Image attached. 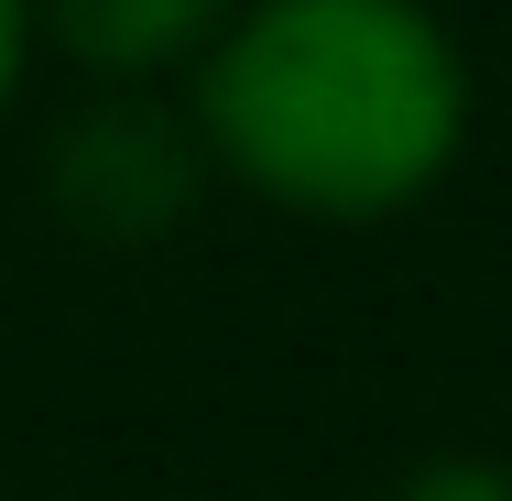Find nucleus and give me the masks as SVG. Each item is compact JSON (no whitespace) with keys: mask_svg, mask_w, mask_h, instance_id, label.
I'll return each instance as SVG.
<instances>
[{"mask_svg":"<svg viewBox=\"0 0 512 501\" xmlns=\"http://www.w3.org/2000/svg\"><path fill=\"white\" fill-rule=\"evenodd\" d=\"M469 77L414 0H262L207 55V142L306 218H382L458 153Z\"/></svg>","mask_w":512,"mask_h":501,"instance_id":"nucleus-1","label":"nucleus"},{"mask_svg":"<svg viewBox=\"0 0 512 501\" xmlns=\"http://www.w3.org/2000/svg\"><path fill=\"white\" fill-rule=\"evenodd\" d=\"M186 197H197V153L164 109L109 99L55 131V207L88 240H153V229L186 218Z\"/></svg>","mask_w":512,"mask_h":501,"instance_id":"nucleus-2","label":"nucleus"},{"mask_svg":"<svg viewBox=\"0 0 512 501\" xmlns=\"http://www.w3.org/2000/svg\"><path fill=\"white\" fill-rule=\"evenodd\" d=\"M55 22L66 55H88L109 77H142V66H175L186 44L218 33V0H22Z\"/></svg>","mask_w":512,"mask_h":501,"instance_id":"nucleus-3","label":"nucleus"},{"mask_svg":"<svg viewBox=\"0 0 512 501\" xmlns=\"http://www.w3.org/2000/svg\"><path fill=\"white\" fill-rule=\"evenodd\" d=\"M404 501H512V480H502V469H480V458H436Z\"/></svg>","mask_w":512,"mask_h":501,"instance_id":"nucleus-4","label":"nucleus"},{"mask_svg":"<svg viewBox=\"0 0 512 501\" xmlns=\"http://www.w3.org/2000/svg\"><path fill=\"white\" fill-rule=\"evenodd\" d=\"M11 66H22V0H0V99H11Z\"/></svg>","mask_w":512,"mask_h":501,"instance_id":"nucleus-5","label":"nucleus"}]
</instances>
